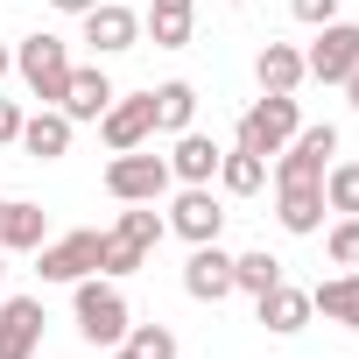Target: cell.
Segmentation results:
<instances>
[{
  "label": "cell",
  "instance_id": "6da1fadb",
  "mask_svg": "<svg viewBox=\"0 0 359 359\" xmlns=\"http://www.w3.org/2000/svg\"><path fill=\"white\" fill-rule=\"evenodd\" d=\"M162 233H169V219H162L155 205H134V212H120V226L106 233L99 275H106V282H120V275H141V268H148V254L162 247Z\"/></svg>",
  "mask_w": 359,
  "mask_h": 359
},
{
  "label": "cell",
  "instance_id": "7a4b0ae2",
  "mask_svg": "<svg viewBox=\"0 0 359 359\" xmlns=\"http://www.w3.org/2000/svg\"><path fill=\"white\" fill-rule=\"evenodd\" d=\"M71 289H78V296H71V310H78V338H85L92 352L127 345V324H134L127 296H120L113 282H99V275H85V282H71Z\"/></svg>",
  "mask_w": 359,
  "mask_h": 359
},
{
  "label": "cell",
  "instance_id": "3957f363",
  "mask_svg": "<svg viewBox=\"0 0 359 359\" xmlns=\"http://www.w3.org/2000/svg\"><path fill=\"white\" fill-rule=\"evenodd\" d=\"M15 78H22L43 106H57V99H64V85H71V43H64V36H50V29H36V36L15 50Z\"/></svg>",
  "mask_w": 359,
  "mask_h": 359
},
{
  "label": "cell",
  "instance_id": "277c9868",
  "mask_svg": "<svg viewBox=\"0 0 359 359\" xmlns=\"http://www.w3.org/2000/svg\"><path fill=\"white\" fill-rule=\"evenodd\" d=\"M296 127H303V113H296V92H261L247 113H240V148H254V155H282L289 141H296Z\"/></svg>",
  "mask_w": 359,
  "mask_h": 359
},
{
  "label": "cell",
  "instance_id": "5b68a950",
  "mask_svg": "<svg viewBox=\"0 0 359 359\" xmlns=\"http://www.w3.org/2000/svg\"><path fill=\"white\" fill-rule=\"evenodd\" d=\"M169 184H176V176H169V155L127 148V155H113V162H106V191H113L120 205H155Z\"/></svg>",
  "mask_w": 359,
  "mask_h": 359
},
{
  "label": "cell",
  "instance_id": "8992f818",
  "mask_svg": "<svg viewBox=\"0 0 359 359\" xmlns=\"http://www.w3.org/2000/svg\"><path fill=\"white\" fill-rule=\"evenodd\" d=\"M352 71H359V22H324L317 43L303 50V78H317V85H345Z\"/></svg>",
  "mask_w": 359,
  "mask_h": 359
},
{
  "label": "cell",
  "instance_id": "52a82bcc",
  "mask_svg": "<svg viewBox=\"0 0 359 359\" xmlns=\"http://www.w3.org/2000/svg\"><path fill=\"white\" fill-rule=\"evenodd\" d=\"M331 155H338V127H296V141L268 169H275V184H324Z\"/></svg>",
  "mask_w": 359,
  "mask_h": 359
},
{
  "label": "cell",
  "instance_id": "ba28073f",
  "mask_svg": "<svg viewBox=\"0 0 359 359\" xmlns=\"http://www.w3.org/2000/svg\"><path fill=\"white\" fill-rule=\"evenodd\" d=\"M99 254H106V233H64V240L36 247V275L43 282H85V275H99Z\"/></svg>",
  "mask_w": 359,
  "mask_h": 359
},
{
  "label": "cell",
  "instance_id": "9c48e42d",
  "mask_svg": "<svg viewBox=\"0 0 359 359\" xmlns=\"http://www.w3.org/2000/svg\"><path fill=\"white\" fill-rule=\"evenodd\" d=\"M99 134H106V148H113V155L148 148V134H155V99H148V92H134V99H120V92H113V106L99 113Z\"/></svg>",
  "mask_w": 359,
  "mask_h": 359
},
{
  "label": "cell",
  "instance_id": "30bf717a",
  "mask_svg": "<svg viewBox=\"0 0 359 359\" xmlns=\"http://www.w3.org/2000/svg\"><path fill=\"white\" fill-rule=\"evenodd\" d=\"M78 22H85L92 57H120V50H134V43H141V15H134V8H120V0H99V8H85Z\"/></svg>",
  "mask_w": 359,
  "mask_h": 359
},
{
  "label": "cell",
  "instance_id": "8fae6325",
  "mask_svg": "<svg viewBox=\"0 0 359 359\" xmlns=\"http://www.w3.org/2000/svg\"><path fill=\"white\" fill-rule=\"evenodd\" d=\"M43 296H8L0 303V359H36L43 345Z\"/></svg>",
  "mask_w": 359,
  "mask_h": 359
},
{
  "label": "cell",
  "instance_id": "7c38bea8",
  "mask_svg": "<svg viewBox=\"0 0 359 359\" xmlns=\"http://www.w3.org/2000/svg\"><path fill=\"white\" fill-rule=\"evenodd\" d=\"M169 233H184L191 247H205V240H219V233H226V212H219L212 184H184V198L169 205Z\"/></svg>",
  "mask_w": 359,
  "mask_h": 359
},
{
  "label": "cell",
  "instance_id": "4fadbf2b",
  "mask_svg": "<svg viewBox=\"0 0 359 359\" xmlns=\"http://www.w3.org/2000/svg\"><path fill=\"white\" fill-rule=\"evenodd\" d=\"M184 296H198V303H226V296H233V254H226L219 240L191 247V261H184Z\"/></svg>",
  "mask_w": 359,
  "mask_h": 359
},
{
  "label": "cell",
  "instance_id": "5bb4252c",
  "mask_svg": "<svg viewBox=\"0 0 359 359\" xmlns=\"http://www.w3.org/2000/svg\"><path fill=\"white\" fill-rule=\"evenodd\" d=\"M254 310H261V324H268L275 338H296V331L317 317V310H310V289H296L289 275H282L275 289H261V296H254Z\"/></svg>",
  "mask_w": 359,
  "mask_h": 359
},
{
  "label": "cell",
  "instance_id": "9a60e30c",
  "mask_svg": "<svg viewBox=\"0 0 359 359\" xmlns=\"http://www.w3.org/2000/svg\"><path fill=\"white\" fill-rule=\"evenodd\" d=\"M57 106H64V120H71V127H78V120H99V113L113 106V78H106L99 64H71V85H64V99H57Z\"/></svg>",
  "mask_w": 359,
  "mask_h": 359
},
{
  "label": "cell",
  "instance_id": "2e32d148",
  "mask_svg": "<svg viewBox=\"0 0 359 359\" xmlns=\"http://www.w3.org/2000/svg\"><path fill=\"white\" fill-rule=\"evenodd\" d=\"M219 141L212 134H198V127H184V134H176V148H169V176H176V184H212V176H219Z\"/></svg>",
  "mask_w": 359,
  "mask_h": 359
},
{
  "label": "cell",
  "instance_id": "e0dca14e",
  "mask_svg": "<svg viewBox=\"0 0 359 359\" xmlns=\"http://www.w3.org/2000/svg\"><path fill=\"white\" fill-rule=\"evenodd\" d=\"M43 240H50L43 205H29V198H0V247H8V254H36Z\"/></svg>",
  "mask_w": 359,
  "mask_h": 359
},
{
  "label": "cell",
  "instance_id": "ac0fdd59",
  "mask_svg": "<svg viewBox=\"0 0 359 359\" xmlns=\"http://www.w3.org/2000/svg\"><path fill=\"white\" fill-rule=\"evenodd\" d=\"M282 233H324V184H275Z\"/></svg>",
  "mask_w": 359,
  "mask_h": 359
},
{
  "label": "cell",
  "instance_id": "d6986e66",
  "mask_svg": "<svg viewBox=\"0 0 359 359\" xmlns=\"http://www.w3.org/2000/svg\"><path fill=\"white\" fill-rule=\"evenodd\" d=\"M22 148H29L36 162H57V155L71 148V120H64V106H43V113H22Z\"/></svg>",
  "mask_w": 359,
  "mask_h": 359
},
{
  "label": "cell",
  "instance_id": "ffe728a7",
  "mask_svg": "<svg viewBox=\"0 0 359 359\" xmlns=\"http://www.w3.org/2000/svg\"><path fill=\"white\" fill-rule=\"evenodd\" d=\"M310 310H324L331 324H345V331H359V268H345V275H331V282H317V289H310Z\"/></svg>",
  "mask_w": 359,
  "mask_h": 359
},
{
  "label": "cell",
  "instance_id": "44dd1931",
  "mask_svg": "<svg viewBox=\"0 0 359 359\" xmlns=\"http://www.w3.org/2000/svg\"><path fill=\"white\" fill-rule=\"evenodd\" d=\"M254 78H261V92H296L303 85V50L296 43H261Z\"/></svg>",
  "mask_w": 359,
  "mask_h": 359
},
{
  "label": "cell",
  "instance_id": "7402d4cb",
  "mask_svg": "<svg viewBox=\"0 0 359 359\" xmlns=\"http://www.w3.org/2000/svg\"><path fill=\"white\" fill-rule=\"evenodd\" d=\"M148 99H155V134H184V127L198 120V85H184V78L155 85Z\"/></svg>",
  "mask_w": 359,
  "mask_h": 359
},
{
  "label": "cell",
  "instance_id": "603a6c76",
  "mask_svg": "<svg viewBox=\"0 0 359 359\" xmlns=\"http://www.w3.org/2000/svg\"><path fill=\"white\" fill-rule=\"evenodd\" d=\"M219 184L233 191V198H254V191H268V155H254V148H226L219 155Z\"/></svg>",
  "mask_w": 359,
  "mask_h": 359
},
{
  "label": "cell",
  "instance_id": "cb8c5ba5",
  "mask_svg": "<svg viewBox=\"0 0 359 359\" xmlns=\"http://www.w3.org/2000/svg\"><path fill=\"white\" fill-rule=\"evenodd\" d=\"M275 282H282V261H275L268 247H254V254H233V289L261 296V289H275Z\"/></svg>",
  "mask_w": 359,
  "mask_h": 359
},
{
  "label": "cell",
  "instance_id": "d4e9b609",
  "mask_svg": "<svg viewBox=\"0 0 359 359\" xmlns=\"http://www.w3.org/2000/svg\"><path fill=\"white\" fill-rule=\"evenodd\" d=\"M324 212L359 219V162H331L324 169Z\"/></svg>",
  "mask_w": 359,
  "mask_h": 359
},
{
  "label": "cell",
  "instance_id": "484cf974",
  "mask_svg": "<svg viewBox=\"0 0 359 359\" xmlns=\"http://www.w3.org/2000/svg\"><path fill=\"white\" fill-rule=\"evenodd\" d=\"M127 352L134 359H176V331L169 324H127Z\"/></svg>",
  "mask_w": 359,
  "mask_h": 359
},
{
  "label": "cell",
  "instance_id": "4316f807",
  "mask_svg": "<svg viewBox=\"0 0 359 359\" xmlns=\"http://www.w3.org/2000/svg\"><path fill=\"white\" fill-rule=\"evenodd\" d=\"M141 29H148V43H155V50H184V43H191V15H162V8H148V22H141Z\"/></svg>",
  "mask_w": 359,
  "mask_h": 359
},
{
  "label": "cell",
  "instance_id": "83f0119b",
  "mask_svg": "<svg viewBox=\"0 0 359 359\" xmlns=\"http://www.w3.org/2000/svg\"><path fill=\"white\" fill-rule=\"evenodd\" d=\"M324 254H331L338 268H359V219H338V226L324 233Z\"/></svg>",
  "mask_w": 359,
  "mask_h": 359
},
{
  "label": "cell",
  "instance_id": "f1b7e54d",
  "mask_svg": "<svg viewBox=\"0 0 359 359\" xmlns=\"http://www.w3.org/2000/svg\"><path fill=\"white\" fill-rule=\"evenodd\" d=\"M289 15L303 29H324V22H338V0H289Z\"/></svg>",
  "mask_w": 359,
  "mask_h": 359
},
{
  "label": "cell",
  "instance_id": "f546056e",
  "mask_svg": "<svg viewBox=\"0 0 359 359\" xmlns=\"http://www.w3.org/2000/svg\"><path fill=\"white\" fill-rule=\"evenodd\" d=\"M0 141H22V106L0 99Z\"/></svg>",
  "mask_w": 359,
  "mask_h": 359
},
{
  "label": "cell",
  "instance_id": "4dcf8cb0",
  "mask_svg": "<svg viewBox=\"0 0 359 359\" xmlns=\"http://www.w3.org/2000/svg\"><path fill=\"white\" fill-rule=\"evenodd\" d=\"M148 8H162V15H191L198 0H148Z\"/></svg>",
  "mask_w": 359,
  "mask_h": 359
},
{
  "label": "cell",
  "instance_id": "1f68e13d",
  "mask_svg": "<svg viewBox=\"0 0 359 359\" xmlns=\"http://www.w3.org/2000/svg\"><path fill=\"white\" fill-rule=\"evenodd\" d=\"M57 15H85V8H99V0H50Z\"/></svg>",
  "mask_w": 359,
  "mask_h": 359
},
{
  "label": "cell",
  "instance_id": "d6a6232c",
  "mask_svg": "<svg viewBox=\"0 0 359 359\" xmlns=\"http://www.w3.org/2000/svg\"><path fill=\"white\" fill-rule=\"evenodd\" d=\"M8 71H15V50H8V43H0V78H8Z\"/></svg>",
  "mask_w": 359,
  "mask_h": 359
},
{
  "label": "cell",
  "instance_id": "836d02e7",
  "mask_svg": "<svg viewBox=\"0 0 359 359\" xmlns=\"http://www.w3.org/2000/svg\"><path fill=\"white\" fill-rule=\"evenodd\" d=\"M345 92H352V106H359V71H352V78H345Z\"/></svg>",
  "mask_w": 359,
  "mask_h": 359
},
{
  "label": "cell",
  "instance_id": "e575fe53",
  "mask_svg": "<svg viewBox=\"0 0 359 359\" xmlns=\"http://www.w3.org/2000/svg\"><path fill=\"white\" fill-rule=\"evenodd\" d=\"M106 359H134V352H127V345H113V352H106Z\"/></svg>",
  "mask_w": 359,
  "mask_h": 359
},
{
  "label": "cell",
  "instance_id": "d590c367",
  "mask_svg": "<svg viewBox=\"0 0 359 359\" xmlns=\"http://www.w3.org/2000/svg\"><path fill=\"white\" fill-rule=\"evenodd\" d=\"M0 282H8V247H0Z\"/></svg>",
  "mask_w": 359,
  "mask_h": 359
}]
</instances>
